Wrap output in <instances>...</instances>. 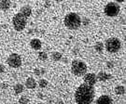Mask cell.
Instances as JSON below:
<instances>
[{"label": "cell", "instance_id": "cell-1", "mask_svg": "<svg viewBox=\"0 0 126 104\" xmlns=\"http://www.w3.org/2000/svg\"><path fill=\"white\" fill-rule=\"evenodd\" d=\"M94 87L85 83L81 84L75 91V100L77 104H91L94 100Z\"/></svg>", "mask_w": 126, "mask_h": 104}, {"label": "cell", "instance_id": "cell-2", "mask_svg": "<svg viewBox=\"0 0 126 104\" xmlns=\"http://www.w3.org/2000/svg\"><path fill=\"white\" fill-rule=\"evenodd\" d=\"M64 25L70 29V30H76L79 29L81 25V18L80 16L76 12H70L65 15L63 20Z\"/></svg>", "mask_w": 126, "mask_h": 104}, {"label": "cell", "instance_id": "cell-3", "mask_svg": "<svg viewBox=\"0 0 126 104\" xmlns=\"http://www.w3.org/2000/svg\"><path fill=\"white\" fill-rule=\"evenodd\" d=\"M71 72L76 76H83L87 72V65L80 59H74L71 64Z\"/></svg>", "mask_w": 126, "mask_h": 104}, {"label": "cell", "instance_id": "cell-4", "mask_svg": "<svg viewBox=\"0 0 126 104\" xmlns=\"http://www.w3.org/2000/svg\"><path fill=\"white\" fill-rule=\"evenodd\" d=\"M122 48V42L117 37H110L106 41V49L109 53H117Z\"/></svg>", "mask_w": 126, "mask_h": 104}, {"label": "cell", "instance_id": "cell-5", "mask_svg": "<svg viewBox=\"0 0 126 104\" xmlns=\"http://www.w3.org/2000/svg\"><path fill=\"white\" fill-rule=\"evenodd\" d=\"M27 23V19L21 13H17L12 18V24L16 31H23Z\"/></svg>", "mask_w": 126, "mask_h": 104}, {"label": "cell", "instance_id": "cell-6", "mask_svg": "<svg viewBox=\"0 0 126 104\" xmlns=\"http://www.w3.org/2000/svg\"><path fill=\"white\" fill-rule=\"evenodd\" d=\"M121 11V7L116 2H109L106 5L104 12L108 17H116Z\"/></svg>", "mask_w": 126, "mask_h": 104}, {"label": "cell", "instance_id": "cell-7", "mask_svg": "<svg viewBox=\"0 0 126 104\" xmlns=\"http://www.w3.org/2000/svg\"><path fill=\"white\" fill-rule=\"evenodd\" d=\"M7 62L11 68H19L22 65V58L17 53H12L9 56Z\"/></svg>", "mask_w": 126, "mask_h": 104}, {"label": "cell", "instance_id": "cell-8", "mask_svg": "<svg viewBox=\"0 0 126 104\" xmlns=\"http://www.w3.org/2000/svg\"><path fill=\"white\" fill-rule=\"evenodd\" d=\"M97 79H96V74L90 72V73H86L84 75V82L85 84L89 85V86H94V84L96 83Z\"/></svg>", "mask_w": 126, "mask_h": 104}, {"label": "cell", "instance_id": "cell-9", "mask_svg": "<svg viewBox=\"0 0 126 104\" xmlns=\"http://www.w3.org/2000/svg\"><path fill=\"white\" fill-rule=\"evenodd\" d=\"M95 104H113V100L109 96L102 95L96 100Z\"/></svg>", "mask_w": 126, "mask_h": 104}, {"label": "cell", "instance_id": "cell-10", "mask_svg": "<svg viewBox=\"0 0 126 104\" xmlns=\"http://www.w3.org/2000/svg\"><path fill=\"white\" fill-rule=\"evenodd\" d=\"M19 13H21L22 15H23L25 18H28V17H30L32 14V9L30 6H28V5H25V6H23L20 9V12Z\"/></svg>", "mask_w": 126, "mask_h": 104}, {"label": "cell", "instance_id": "cell-11", "mask_svg": "<svg viewBox=\"0 0 126 104\" xmlns=\"http://www.w3.org/2000/svg\"><path fill=\"white\" fill-rule=\"evenodd\" d=\"M110 78H111V74L107 73L106 72H98V74L96 75V79L101 82L108 81V79H110Z\"/></svg>", "mask_w": 126, "mask_h": 104}, {"label": "cell", "instance_id": "cell-12", "mask_svg": "<svg viewBox=\"0 0 126 104\" xmlns=\"http://www.w3.org/2000/svg\"><path fill=\"white\" fill-rule=\"evenodd\" d=\"M30 46H31V47L33 49L39 50L41 48V46H42V43H41V41L39 40V39L34 38V39H32L31 42H30Z\"/></svg>", "mask_w": 126, "mask_h": 104}, {"label": "cell", "instance_id": "cell-13", "mask_svg": "<svg viewBox=\"0 0 126 104\" xmlns=\"http://www.w3.org/2000/svg\"><path fill=\"white\" fill-rule=\"evenodd\" d=\"M25 86H26V87L29 88V89H34V88H36V80H35L33 77L27 78L26 81H25Z\"/></svg>", "mask_w": 126, "mask_h": 104}, {"label": "cell", "instance_id": "cell-14", "mask_svg": "<svg viewBox=\"0 0 126 104\" xmlns=\"http://www.w3.org/2000/svg\"><path fill=\"white\" fill-rule=\"evenodd\" d=\"M11 6V2L9 0H0V9L6 11L10 8Z\"/></svg>", "mask_w": 126, "mask_h": 104}, {"label": "cell", "instance_id": "cell-15", "mask_svg": "<svg viewBox=\"0 0 126 104\" xmlns=\"http://www.w3.org/2000/svg\"><path fill=\"white\" fill-rule=\"evenodd\" d=\"M51 59L54 61H59V60H61V59H63V55H62V53H60V52L55 51V52L51 53Z\"/></svg>", "mask_w": 126, "mask_h": 104}, {"label": "cell", "instance_id": "cell-16", "mask_svg": "<svg viewBox=\"0 0 126 104\" xmlns=\"http://www.w3.org/2000/svg\"><path fill=\"white\" fill-rule=\"evenodd\" d=\"M115 93L117 94V95H123L124 93H125V86H117L115 87Z\"/></svg>", "mask_w": 126, "mask_h": 104}, {"label": "cell", "instance_id": "cell-17", "mask_svg": "<svg viewBox=\"0 0 126 104\" xmlns=\"http://www.w3.org/2000/svg\"><path fill=\"white\" fill-rule=\"evenodd\" d=\"M104 48H105V46L102 42H97L96 44L94 45V49L96 52H98V53H102L103 52Z\"/></svg>", "mask_w": 126, "mask_h": 104}, {"label": "cell", "instance_id": "cell-18", "mask_svg": "<svg viewBox=\"0 0 126 104\" xmlns=\"http://www.w3.org/2000/svg\"><path fill=\"white\" fill-rule=\"evenodd\" d=\"M13 90L15 94H21L23 91V86L22 84H16L13 87Z\"/></svg>", "mask_w": 126, "mask_h": 104}, {"label": "cell", "instance_id": "cell-19", "mask_svg": "<svg viewBox=\"0 0 126 104\" xmlns=\"http://www.w3.org/2000/svg\"><path fill=\"white\" fill-rule=\"evenodd\" d=\"M29 98L27 96H23L19 99V103L20 104H28L29 103Z\"/></svg>", "mask_w": 126, "mask_h": 104}, {"label": "cell", "instance_id": "cell-20", "mask_svg": "<svg viewBox=\"0 0 126 104\" xmlns=\"http://www.w3.org/2000/svg\"><path fill=\"white\" fill-rule=\"evenodd\" d=\"M38 59L42 60V61H45L48 59V54L46 52H44V51H41V52L38 53Z\"/></svg>", "mask_w": 126, "mask_h": 104}, {"label": "cell", "instance_id": "cell-21", "mask_svg": "<svg viewBox=\"0 0 126 104\" xmlns=\"http://www.w3.org/2000/svg\"><path fill=\"white\" fill-rule=\"evenodd\" d=\"M38 86H40L41 88H44V87H46V86H48V81L46 79H40L38 81Z\"/></svg>", "mask_w": 126, "mask_h": 104}, {"label": "cell", "instance_id": "cell-22", "mask_svg": "<svg viewBox=\"0 0 126 104\" xmlns=\"http://www.w3.org/2000/svg\"><path fill=\"white\" fill-rule=\"evenodd\" d=\"M34 73L37 75V76H40L41 75V71H40V68H36L34 70Z\"/></svg>", "mask_w": 126, "mask_h": 104}, {"label": "cell", "instance_id": "cell-23", "mask_svg": "<svg viewBox=\"0 0 126 104\" xmlns=\"http://www.w3.org/2000/svg\"><path fill=\"white\" fill-rule=\"evenodd\" d=\"M83 23L84 25H88V24L90 23V20H89L88 18H86V17H84V18H83V21L81 22V23Z\"/></svg>", "mask_w": 126, "mask_h": 104}, {"label": "cell", "instance_id": "cell-24", "mask_svg": "<svg viewBox=\"0 0 126 104\" xmlns=\"http://www.w3.org/2000/svg\"><path fill=\"white\" fill-rule=\"evenodd\" d=\"M107 66H108V69H112L114 67V63L112 61H107Z\"/></svg>", "mask_w": 126, "mask_h": 104}, {"label": "cell", "instance_id": "cell-25", "mask_svg": "<svg viewBox=\"0 0 126 104\" xmlns=\"http://www.w3.org/2000/svg\"><path fill=\"white\" fill-rule=\"evenodd\" d=\"M0 86H1L2 88L6 89V88H8V87H9V85H8V84H6V83H1V84H0Z\"/></svg>", "mask_w": 126, "mask_h": 104}, {"label": "cell", "instance_id": "cell-26", "mask_svg": "<svg viewBox=\"0 0 126 104\" xmlns=\"http://www.w3.org/2000/svg\"><path fill=\"white\" fill-rule=\"evenodd\" d=\"M5 70H6V68H5V66L3 65V64L0 63V72H4Z\"/></svg>", "mask_w": 126, "mask_h": 104}, {"label": "cell", "instance_id": "cell-27", "mask_svg": "<svg viewBox=\"0 0 126 104\" xmlns=\"http://www.w3.org/2000/svg\"><path fill=\"white\" fill-rule=\"evenodd\" d=\"M55 104H64V102H63L62 100H58L57 101H56V103Z\"/></svg>", "mask_w": 126, "mask_h": 104}, {"label": "cell", "instance_id": "cell-28", "mask_svg": "<svg viewBox=\"0 0 126 104\" xmlns=\"http://www.w3.org/2000/svg\"><path fill=\"white\" fill-rule=\"evenodd\" d=\"M40 71H41V74H43V73H45V70L43 68H40Z\"/></svg>", "mask_w": 126, "mask_h": 104}, {"label": "cell", "instance_id": "cell-29", "mask_svg": "<svg viewBox=\"0 0 126 104\" xmlns=\"http://www.w3.org/2000/svg\"><path fill=\"white\" fill-rule=\"evenodd\" d=\"M50 5V2H47V3H45V7H49Z\"/></svg>", "mask_w": 126, "mask_h": 104}, {"label": "cell", "instance_id": "cell-30", "mask_svg": "<svg viewBox=\"0 0 126 104\" xmlns=\"http://www.w3.org/2000/svg\"><path fill=\"white\" fill-rule=\"evenodd\" d=\"M37 97H39V99H43V96H42V94H38V95H37Z\"/></svg>", "mask_w": 126, "mask_h": 104}, {"label": "cell", "instance_id": "cell-31", "mask_svg": "<svg viewBox=\"0 0 126 104\" xmlns=\"http://www.w3.org/2000/svg\"><path fill=\"white\" fill-rule=\"evenodd\" d=\"M63 60V62H66V61H67V59H65V58H64Z\"/></svg>", "mask_w": 126, "mask_h": 104}, {"label": "cell", "instance_id": "cell-32", "mask_svg": "<svg viewBox=\"0 0 126 104\" xmlns=\"http://www.w3.org/2000/svg\"><path fill=\"white\" fill-rule=\"evenodd\" d=\"M36 104H44V103H41V102H40V103H36Z\"/></svg>", "mask_w": 126, "mask_h": 104}]
</instances>
